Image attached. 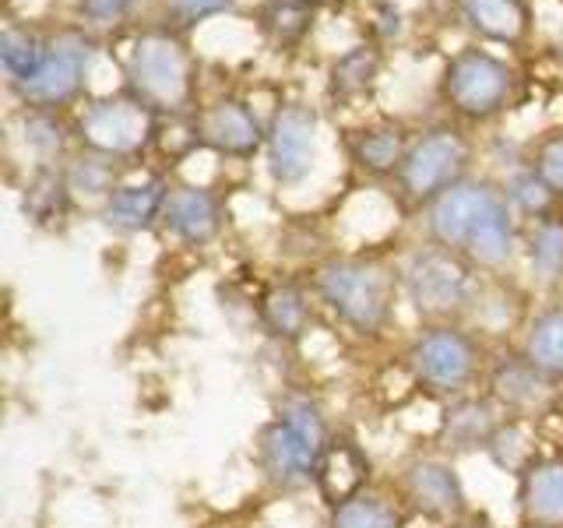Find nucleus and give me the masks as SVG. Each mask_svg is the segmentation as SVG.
Returning a JSON list of instances; mask_svg holds the SVG:
<instances>
[{
	"label": "nucleus",
	"mask_w": 563,
	"mask_h": 528,
	"mask_svg": "<svg viewBox=\"0 0 563 528\" xmlns=\"http://www.w3.org/2000/svg\"><path fill=\"white\" fill-rule=\"evenodd\" d=\"M427 237L462 254L479 275H504L521 254V229L507 194L493 180H468L427 205Z\"/></svg>",
	"instance_id": "obj_1"
},
{
	"label": "nucleus",
	"mask_w": 563,
	"mask_h": 528,
	"mask_svg": "<svg viewBox=\"0 0 563 528\" xmlns=\"http://www.w3.org/2000/svg\"><path fill=\"white\" fill-rule=\"evenodd\" d=\"M331 416L324 402L307 387H289L275 398L272 416L254 437V472L272 493H303L321 483L334 448Z\"/></svg>",
	"instance_id": "obj_2"
},
{
	"label": "nucleus",
	"mask_w": 563,
	"mask_h": 528,
	"mask_svg": "<svg viewBox=\"0 0 563 528\" xmlns=\"http://www.w3.org/2000/svg\"><path fill=\"white\" fill-rule=\"evenodd\" d=\"M307 286L349 339L384 342L395 324V307L401 299L398 268L366 254H331L310 268Z\"/></svg>",
	"instance_id": "obj_3"
},
{
	"label": "nucleus",
	"mask_w": 563,
	"mask_h": 528,
	"mask_svg": "<svg viewBox=\"0 0 563 528\" xmlns=\"http://www.w3.org/2000/svg\"><path fill=\"white\" fill-rule=\"evenodd\" d=\"M493 345L465 321L419 324L401 349V366L416 392L433 402H451L483 392Z\"/></svg>",
	"instance_id": "obj_4"
},
{
	"label": "nucleus",
	"mask_w": 563,
	"mask_h": 528,
	"mask_svg": "<svg viewBox=\"0 0 563 528\" xmlns=\"http://www.w3.org/2000/svg\"><path fill=\"white\" fill-rule=\"evenodd\" d=\"M398 286L401 304H409L419 324L465 321L475 286H479V272L462 254L427 240L398 264Z\"/></svg>",
	"instance_id": "obj_5"
},
{
	"label": "nucleus",
	"mask_w": 563,
	"mask_h": 528,
	"mask_svg": "<svg viewBox=\"0 0 563 528\" xmlns=\"http://www.w3.org/2000/svg\"><path fill=\"white\" fill-rule=\"evenodd\" d=\"M395 497L412 518L454 528L472 518L468 486L457 472V458L444 451H412L395 472Z\"/></svg>",
	"instance_id": "obj_6"
},
{
	"label": "nucleus",
	"mask_w": 563,
	"mask_h": 528,
	"mask_svg": "<svg viewBox=\"0 0 563 528\" xmlns=\"http://www.w3.org/2000/svg\"><path fill=\"white\" fill-rule=\"evenodd\" d=\"M131 92L155 113H184L194 99L190 53L169 32L141 35L128 61Z\"/></svg>",
	"instance_id": "obj_7"
},
{
	"label": "nucleus",
	"mask_w": 563,
	"mask_h": 528,
	"mask_svg": "<svg viewBox=\"0 0 563 528\" xmlns=\"http://www.w3.org/2000/svg\"><path fill=\"white\" fill-rule=\"evenodd\" d=\"M75 138L85 152H96L117 163L145 155L155 141V110L134 92L96 99L75 123Z\"/></svg>",
	"instance_id": "obj_8"
},
{
	"label": "nucleus",
	"mask_w": 563,
	"mask_h": 528,
	"mask_svg": "<svg viewBox=\"0 0 563 528\" xmlns=\"http://www.w3.org/2000/svg\"><path fill=\"white\" fill-rule=\"evenodd\" d=\"M468 166H472V145L465 141V134H457L451 128H437L409 145L395 184L405 201L427 208L454 184L468 180Z\"/></svg>",
	"instance_id": "obj_9"
},
{
	"label": "nucleus",
	"mask_w": 563,
	"mask_h": 528,
	"mask_svg": "<svg viewBox=\"0 0 563 528\" xmlns=\"http://www.w3.org/2000/svg\"><path fill=\"white\" fill-rule=\"evenodd\" d=\"M483 392L500 405L504 416L536 422V427L545 416H556L563 402V387L553 384L545 374H539V370L518 352V345L493 349L486 377H483Z\"/></svg>",
	"instance_id": "obj_10"
},
{
	"label": "nucleus",
	"mask_w": 563,
	"mask_h": 528,
	"mask_svg": "<svg viewBox=\"0 0 563 528\" xmlns=\"http://www.w3.org/2000/svg\"><path fill=\"white\" fill-rule=\"evenodd\" d=\"M440 92L454 113L468 120H489L504 110L510 92H515V70L486 50H462L448 64Z\"/></svg>",
	"instance_id": "obj_11"
},
{
	"label": "nucleus",
	"mask_w": 563,
	"mask_h": 528,
	"mask_svg": "<svg viewBox=\"0 0 563 528\" xmlns=\"http://www.w3.org/2000/svg\"><path fill=\"white\" fill-rule=\"evenodd\" d=\"M88 61H92V43L75 32H64L46 46L40 67L25 81H14V92L32 110L53 113L57 106H67L81 92Z\"/></svg>",
	"instance_id": "obj_12"
},
{
	"label": "nucleus",
	"mask_w": 563,
	"mask_h": 528,
	"mask_svg": "<svg viewBox=\"0 0 563 528\" xmlns=\"http://www.w3.org/2000/svg\"><path fill=\"white\" fill-rule=\"evenodd\" d=\"M317 158V113L307 106H282L268 123L264 141V166L272 184L296 187L303 184Z\"/></svg>",
	"instance_id": "obj_13"
},
{
	"label": "nucleus",
	"mask_w": 563,
	"mask_h": 528,
	"mask_svg": "<svg viewBox=\"0 0 563 528\" xmlns=\"http://www.w3.org/2000/svg\"><path fill=\"white\" fill-rule=\"evenodd\" d=\"M504 419L507 416L500 413V405L486 392L451 398L440 405V416H437V433H433L437 451H444L451 458L486 454Z\"/></svg>",
	"instance_id": "obj_14"
},
{
	"label": "nucleus",
	"mask_w": 563,
	"mask_h": 528,
	"mask_svg": "<svg viewBox=\"0 0 563 528\" xmlns=\"http://www.w3.org/2000/svg\"><path fill=\"white\" fill-rule=\"evenodd\" d=\"M264 141H268V128H261L254 110L240 99H219L194 117V145L222 158H240V163L254 158Z\"/></svg>",
	"instance_id": "obj_15"
},
{
	"label": "nucleus",
	"mask_w": 563,
	"mask_h": 528,
	"mask_svg": "<svg viewBox=\"0 0 563 528\" xmlns=\"http://www.w3.org/2000/svg\"><path fill=\"white\" fill-rule=\"evenodd\" d=\"M254 314H257V328L264 339H272L282 349H299L313 328L317 299L307 282L278 278L257 296Z\"/></svg>",
	"instance_id": "obj_16"
},
{
	"label": "nucleus",
	"mask_w": 563,
	"mask_h": 528,
	"mask_svg": "<svg viewBox=\"0 0 563 528\" xmlns=\"http://www.w3.org/2000/svg\"><path fill=\"white\" fill-rule=\"evenodd\" d=\"M163 229L190 251L211 246L225 229V201L219 190L201 184H180L169 190V201L163 211Z\"/></svg>",
	"instance_id": "obj_17"
},
{
	"label": "nucleus",
	"mask_w": 563,
	"mask_h": 528,
	"mask_svg": "<svg viewBox=\"0 0 563 528\" xmlns=\"http://www.w3.org/2000/svg\"><path fill=\"white\" fill-rule=\"evenodd\" d=\"M518 528H563V451H542L515 480Z\"/></svg>",
	"instance_id": "obj_18"
},
{
	"label": "nucleus",
	"mask_w": 563,
	"mask_h": 528,
	"mask_svg": "<svg viewBox=\"0 0 563 528\" xmlns=\"http://www.w3.org/2000/svg\"><path fill=\"white\" fill-rule=\"evenodd\" d=\"M528 314L521 307V296L504 282V275H479V286L468 304L465 324L472 331H479L483 339L497 349V345H515L518 334L528 321Z\"/></svg>",
	"instance_id": "obj_19"
},
{
	"label": "nucleus",
	"mask_w": 563,
	"mask_h": 528,
	"mask_svg": "<svg viewBox=\"0 0 563 528\" xmlns=\"http://www.w3.org/2000/svg\"><path fill=\"white\" fill-rule=\"evenodd\" d=\"M169 190L173 187L166 176H145V180L120 184L110 198L99 205V219L106 229H113L120 237L148 233L152 226H163Z\"/></svg>",
	"instance_id": "obj_20"
},
{
	"label": "nucleus",
	"mask_w": 563,
	"mask_h": 528,
	"mask_svg": "<svg viewBox=\"0 0 563 528\" xmlns=\"http://www.w3.org/2000/svg\"><path fill=\"white\" fill-rule=\"evenodd\" d=\"M515 345L539 374L563 387V296L545 299L542 307L528 314Z\"/></svg>",
	"instance_id": "obj_21"
},
{
	"label": "nucleus",
	"mask_w": 563,
	"mask_h": 528,
	"mask_svg": "<svg viewBox=\"0 0 563 528\" xmlns=\"http://www.w3.org/2000/svg\"><path fill=\"white\" fill-rule=\"evenodd\" d=\"M405 504L380 486H360L328 504L324 528H409Z\"/></svg>",
	"instance_id": "obj_22"
},
{
	"label": "nucleus",
	"mask_w": 563,
	"mask_h": 528,
	"mask_svg": "<svg viewBox=\"0 0 563 528\" xmlns=\"http://www.w3.org/2000/svg\"><path fill=\"white\" fill-rule=\"evenodd\" d=\"M521 254L532 286H539L542 293L563 289V208L528 222L521 237Z\"/></svg>",
	"instance_id": "obj_23"
},
{
	"label": "nucleus",
	"mask_w": 563,
	"mask_h": 528,
	"mask_svg": "<svg viewBox=\"0 0 563 528\" xmlns=\"http://www.w3.org/2000/svg\"><path fill=\"white\" fill-rule=\"evenodd\" d=\"M75 201L78 198L70 194V184H67L64 169H57V166H40V169L29 176V184L22 190V216L32 226L53 229V226H60L70 216Z\"/></svg>",
	"instance_id": "obj_24"
},
{
	"label": "nucleus",
	"mask_w": 563,
	"mask_h": 528,
	"mask_svg": "<svg viewBox=\"0 0 563 528\" xmlns=\"http://www.w3.org/2000/svg\"><path fill=\"white\" fill-rule=\"evenodd\" d=\"M409 134L398 123H374V128L360 131L352 138L349 155L363 173L369 176H398L401 163H405V152H409Z\"/></svg>",
	"instance_id": "obj_25"
},
{
	"label": "nucleus",
	"mask_w": 563,
	"mask_h": 528,
	"mask_svg": "<svg viewBox=\"0 0 563 528\" xmlns=\"http://www.w3.org/2000/svg\"><path fill=\"white\" fill-rule=\"evenodd\" d=\"M462 14L489 43H521L528 32L525 0H462Z\"/></svg>",
	"instance_id": "obj_26"
},
{
	"label": "nucleus",
	"mask_w": 563,
	"mask_h": 528,
	"mask_svg": "<svg viewBox=\"0 0 563 528\" xmlns=\"http://www.w3.org/2000/svg\"><path fill=\"white\" fill-rule=\"evenodd\" d=\"M542 454L539 448V433H536V422H525V419H504L497 437H493V444L486 451L489 465L504 472V475H518L536 462V458Z\"/></svg>",
	"instance_id": "obj_27"
},
{
	"label": "nucleus",
	"mask_w": 563,
	"mask_h": 528,
	"mask_svg": "<svg viewBox=\"0 0 563 528\" xmlns=\"http://www.w3.org/2000/svg\"><path fill=\"white\" fill-rule=\"evenodd\" d=\"M64 176L75 198H92L102 205L120 187V163L96 152H81L64 166Z\"/></svg>",
	"instance_id": "obj_28"
},
{
	"label": "nucleus",
	"mask_w": 563,
	"mask_h": 528,
	"mask_svg": "<svg viewBox=\"0 0 563 528\" xmlns=\"http://www.w3.org/2000/svg\"><path fill=\"white\" fill-rule=\"evenodd\" d=\"M500 187H504L507 201H510V208H515V216H518V219L536 222V219L550 216V211L560 208L556 194H553L550 187H545V180L536 173L532 163H528V166H518Z\"/></svg>",
	"instance_id": "obj_29"
},
{
	"label": "nucleus",
	"mask_w": 563,
	"mask_h": 528,
	"mask_svg": "<svg viewBox=\"0 0 563 528\" xmlns=\"http://www.w3.org/2000/svg\"><path fill=\"white\" fill-rule=\"evenodd\" d=\"M377 75H380V57L374 50H369V46L349 50L345 57H339L331 67V96L356 99L377 81Z\"/></svg>",
	"instance_id": "obj_30"
},
{
	"label": "nucleus",
	"mask_w": 563,
	"mask_h": 528,
	"mask_svg": "<svg viewBox=\"0 0 563 528\" xmlns=\"http://www.w3.org/2000/svg\"><path fill=\"white\" fill-rule=\"evenodd\" d=\"M46 46L35 40L29 32H18V29H8L0 35V61H4L11 81H25L35 67H40Z\"/></svg>",
	"instance_id": "obj_31"
},
{
	"label": "nucleus",
	"mask_w": 563,
	"mask_h": 528,
	"mask_svg": "<svg viewBox=\"0 0 563 528\" xmlns=\"http://www.w3.org/2000/svg\"><path fill=\"white\" fill-rule=\"evenodd\" d=\"M310 18H313L310 0H272L268 11H264V25L282 43H292L310 29Z\"/></svg>",
	"instance_id": "obj_32"
},
{
	"label": "nucleus",
	"mask_w": 563,
	"mask_h": 528,
	"mask_svg": "<svg viewBox=\"0 0 563 528\" xmlns=\"http://www.w3.org/2000/svg\"><path fill=\"white\" fill-rule=\"evenodd\" d=\"M25 141L35 148V155L46 158L43 166H49V158L53 155H60L64 152V128L57 123V117L53 113H43V110H32V117L25 120Z\"/></svg>",
	"instance_id": "obj_33"
},
{
	"label": "nucleus",
	"mask_w": 563,
	"mask_h": 528,
	"mask_svg": "<svg viewBox=\"0 0 563 528\" xmlns=\"http://www.w3.org/2000/svg\"><path fill=\"white\" fill-rule=\"evenodd\" d=\"M532 166H536V173L545 180V187L556 194V201L563 208V134H550V138L539 141Z\"/></svg>",
	"instance_id": "obj_34"
},
{
	"label": "nucleus",
	"mask_w": 563,
	"mask_h": 528,
	"mask_svg": "<svg viewBox=\"0 0 563 528\" xmlns=\"http://www.w3.org/2000/svg\"><path fill=\"white\" fill-rule=\"evenodd\" d=\"M229 8H233V0H169L166 4L169 18L180 25H198V22H205V18L222 14Z\"/></svg>",
	"instance_id": "obj_35"
},
{
	"label": "nucleus",
	"mask_w": 563,
	"mask_h": 528,
	"mask_svg": "<svg viewBox=\"0 0 563 528\" xmlns=\"http://www.w3.org/2000/svg\"><path fill=\"white\" fill-rule=\"evenodd\" d=\"M137 0H78V8L85 18H92V22H113L123 11H131Z\"/></svg>",
	"instance_id": "obj_36"
},
{
	"label": "nucleus",
	"mask_w": 563,
	"mask_h": 528,
	"mask_svg": "<svg viewBox=\"0 0 563 528\" xmlns=\"http://www.w3.org/2000/svg\"><path fill=\"white\" fill-rule=\"evenodd\" d=\"M310 4H334V0H310Z\"/></svg>",
	"instance_id": "obj_37"
}]
</instances>
